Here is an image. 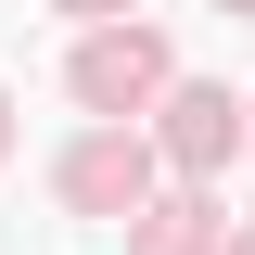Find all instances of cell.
<instances>
[{
    "mask_svg": "<svg viewBox=\"0 0 255 255\" xmlns=\"http://www.w3.org/2000/svg\"><path fill=\"white\" fill-rule=\"evenodd\" d=\"M153 90H166V38L153 26H102L90 51H77V102H90V115H140Z\"/></svg>",
    "mask_w": 255,
    "mask_h": 255,
    "instance_id": "1",
    "label": "cell"
},
{
    "mask_svg": "<svg viewBox=\"0 0 255 255\" xmlns=\"http://www.w3.org/2000/svg\"><path fill=\"white\" fill-rule=\"evenodd\" d=\"M140 179H153V166H140V140H77V153H64V204H90V217H128V204H140Z\"/></svg>",
    "mask_w": 255,
    "mask_h": 255,
    "instance_id": "2",
    "label": "cell"
},
{
    "mask_svg": "<svg viewBox=\"0 0 255 255\" xmlns=\"http://www.w3.org/2000/svg\"><path fill=\"white\" fill-rule=\"evenodd\" d=\"M230 140H243V115H230V90H179V102H166V153H179L191 179H204V166H217Z\"/></svg>",
    "mask_w": 255,
    "mask_h": 255,
    "instance_id": "3",
    "label": "cell"
},
{
    "mask_svg": "<svg viewBox=\"0 0 255 255\" xmlns=\"http://www.w3.org/2000/svg\"><path fill=\"white\" fill-rule=\"evenodd\" d=\"M64 13H115V0H64Z\"/></svg>",
    "mask_w": 255,
    "mask_h": 255,
    "instance_id": "4",
    "label": "cell"
},
{
    "mask_svg": "<svg viewBox=\"0 0 255 255\" xmlns=\"http://www.w3.org/2000/svg\"><path fill=\"white\" fill-rule=\"evenodd\" d=\"M0 140H13V102H0Z\"/></svg>",
    "mask_w": 255,
    "mask_h": 255,
    "instance_id": "5",
    "label": "cell"
},
{
    "mask_svg": "<svg viewBox=\"0 0 255 255\" xmlns=\"http://www.w3.org/2000/svg\"><path fill=\"white\" fill-rule=\"evenodd\" d=\"M230 255H255V230H243V243H230Z\"/></svg>",
    "mask_w": 255,
    "mask_h": 255,
    "instance_id": "6",
    "label": "cell"
},
{
    "mask_svg": "<svg viewBox=\"0 0 255 255\" xmlns=\"http://www.w3.org/2000/svg\"><path fill=\"white\" fill-rule=\"evenodd\" d=\"M230 13H255V0H230Z\"/></svg>",
    "mask_w": 255,
    "mask_h": 255,
    "instance_id": "7",
    "label": "cell"
}]
</instances>
